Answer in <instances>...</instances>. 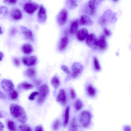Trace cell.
Wrapping results in <instances>:
<instances>
[{
	"label": "cell",
	"instance_id": "6da1fadb",
	"mask_svg": "<svg viewBox=\"0 0 131 131\" xmlns=\"http://www.w3.org/2000/svg\"><path fill=\"white\" fill-rule=\"evenodd\" d=\"M10 113L18 121L24 123L27 121V116L25 111L21 106L15 104H12L9 106Z\"/></svg>",
	"mask_w": 131,
	"mask_h": 131
},
{
	"label": "cell",
	"instance_id": "7a4b0ae2",
	"mask_svg": "<svg viewBox=\"0 0 131 131\" xmlns=\"http://www.w3.org/2000/svg\"><path fill=\"white\" fill-rule=\"evenodd\" d=\"M91 114L89 111H82L80 114L79 119L81 125L84 128L88 127L91 122Z\"/></svg>",
	"mask_w": 131,
	"mask_h": 131
},
{
	"label": "cell",
	"instance_id": "3957f363",
	"mask_svg": "<svg viewBox=\"0 0 131 131\" xmlns=\"http://www.w3.org/2000/svg\"><path fill=\"white\" fill-rule=\"evenodd\" d=\"M49 91L48 85L43 84L40 86L39 89V96L37 102L38 104H41L45 101L48 94Z\"/></svg>",
	"mask_w": 131,
	"mask_h": 131
},
{
	"label": "cell",
	"instance_id": "277c9868",
	"mask_svg": "<svg viewBox=\"0 0 131 131\" xmlns=\"http://www.w3.org/2000/svg\"><path fill=\"white\" fill-rule=\"evenodd\" d=\"M101 1L91 0L89 1L88 5L84 10V12L87 14L93 15L96 12V9Z\"/></svg>",
	"mask_w": 131,
	"mask_h": 131
},
{
	"label": "cell",
	"instance_id": "5b68a950",
	"mask_svg": "<svg viewBox=\"0 0 131 131\" xmlns=\"http://www.w3.org/2000/svg\"><path fill=\"white\" fill-rule=\"evenodd\" d=\"M98 41L96 37L93 33L88 35L86 39V43L90 47L95 49L98 47Z\"/></svg>",
	"mask_w": 131,
	"mask_h": 131
},
{
	"label": "cell",
	"instance_id": "8992f818",
	"mask_svg": "<svg viewBox=\"0 0 131 131\" xmlns=\"http://www.w3.org/2000/svg\"><path fill=\"white\" fill-rule=\"evenodd\" d=\"M68 13L65 9H62L58 14L57 20L58 23L60 25L62 26L66 23L68 19Z\"/></svg>",
	"mask_w": 131,
	"mask_h": 131
},
{
	"label": "cell",
	"instance_id": "52a82bcc",
	"mask_svg": "<svg viewBox=\"0 0 131 131\" xmlns=\"http://www.w3.org/2000/svg\"><path fill=\"white\" fill-rule=\"evenodd\" d=\"M71 68L72 72L70 74L72 78H75L81 72L83 69V66L80 63L76 62L72 64Z\"/></svg>",
	"mask_w": 131,
	"mask_h": 131
},
{
	"label": "cell",
	"instance_id": "ba28073f",
	"mask_svg": "<svg viewBox=\"0 0 131 131\" xmlns=\"http://www.w3.org/2000/svg\"><path fill=\"white\" fill-rule=\"evenodd\" d=\"M39 7L37 3L31 2L26 3L23 6L24 10L27 13L32 14Z\"/></svg>",
	"mask_w": 131,
	"mask_h": 131
},
{
	"label": "cell",
	"instance_id": "9c48e42d",
	"mask_svg": "<svg viewBox=\"0 0 131 131\" xmlns=\"http://www.w3.org/2000/svg\"><path fill=\"white\" fill-rule=\"evenodd\" d=\"M2 88L8 93L14 89V84L11 80L7 79H3L1 83Z\"/></svg>",
	"mask_w": 131,
	"mask_h": 131
},
{
	"label": "cell",
	"instance_id": "30bf717a",
	"mask_svg": "<svg viewBox=\"0 0 131 131\" xmlns=\"http://www.w3.org/2000/svg\"><path fill=\"white\" fill-rule=\"evenodd\" d=\"M22 61L24 64L26 66H32L36 64L37 58L34 56L24 57L22 58Z\"/></svg>",
	"mask_w": 131,
	"mask_h": 131
},
{
	"label": "cell",
	"instance_id": "8fae6325",
	"mask_svg": "<svg viewBox=\"0 0 131 131\" xmlns=\"http://www.w3.org/2000/svg\"><path fill=\"white\" fill-rule=\"evenodd\" d=\"M20 28L25 38L30 41H33L34 40L33 35L31 31L24 26H21Z\"/></svg>",
	"mask_w": 131,
	"mask_h": 131
},
{
	"label": "cell",
	"instance_id": "7c38bea8",
	"mask_svg": "<svg viewBox=\"0 0 131 131\" xmlns=\"http://www.w3.org/2000/svg\"><path fill=\"white\" fill-rule=\"evenodd\" d=\"M57 101L62 105L65 106L67 102V97L66 92L63 89L61 90L56 98Z\"/></svg>",
	"mask_w": 131,
	"mask_h": 131
},
{
	"label": "cell",
	"instance_id": "4fadbf2b",
	"mask_svg": "<svg viewBox=\"0 0 131 131\" xmlns=\"http://www.w3.org/2000/svg\"><path fill=\"white\" fill-rule=\"evenodd\" d=\"M47 17L46 9L43 5H41L38 14V21L39 22H44L46 20Z\"/></svg>",
	"mask_w": 131,
	"mask_h": 131
},
{
	"label": "cell",
	"instance_id": "5bb4252c",
	"mask_svg": "<svg viewBox=\"0 0 131 131\" xmlns=\"http://www.w3.org/2000/svg\"><path fill=\"white\" fill-rule=\"evenodd\" d=\"M10 15L13 20H18L20 19L22 17V14L21 11L18 8H14L10 10Z\"/></svg>",
	"mask_w": 131,
	"mask_h": 131
},
{
	"label": "cell",
	"instance_id": "9a60e30c",
	"mask_svg": "<svg viewBox=\"0 0 131 131\" xmlns=\"http://www.w3.org/2000/svg\"><path fill=\"white\" fill-rule=\"evenodd\" d=\"M79 23L81 25L91 26L93 24V22L88 16L83 15L81 16Z\"/></svg>",
	"mask_w": 131,
	"mask_h": 131
},
{
	"label": "cell",
	"instance_id": "2e32d148",
	"mask_svg": "<svg viewBox=\"0 0 131 131\" xmlns=\"http://www.w3.org/2000/svg\"><path fill=\"white\" fill-rule=\"evenodd\" d=\"M88 33L87 29L85 28H82L78 31L76 34L77 39L80 41L84 40L86 38Z\"/></svg>",
	"mask_w": 131,
	"mask_h": 131
},
{
	"label": "cell",
	"instance_id": "e0dca14e",
	"mask_svg": "<svg viewBox=\"0 0 131 131\" xmlns=\"http://www.w3.org/2000/svg\"><path fill=\"white\" fill-rule=\"evenodd\" d=\"M98 47L101 50L105 49L107 47V43L104 36H100L98 41Z\"/></svg>",
	"mask_w": 131,
	"mask_h": 131
},
{
	"label": "cell",
	"instance_id": "ac0fdd59",
	"mask_svg": "<svg viewBox=\"0 0 131 131\" xmlns=\"http://www.w3.org/2000/svg\"><path fill=\"white\" fill-rule=\"evenodd\" d=\"M69 42L68 38L63 36L61 39L58 46L59 49L60 51L64 50L67 47Z\"/></svg>",
	"mask_w": 131,
	"mask_h": 131
},
{
	"label": "cell",
	"instance_id": "d6986e66",
	"mask_svg": "<svg viewBox=\"0 0 131 131\" xmlns=\"http://www.w3.org/2000/svg\"><path fill=\"white\" fill-rule=\"evenodd\" d=\"M79 23L78 20H75L71 22L70 27V31L71 34H73L76 32L78 28Z\"/></svg>",
	"mask_w": 131,
	"mask_h": 131
},
{
	"label": "cell",
	"instance_id": "ffe728a7",
	"mask_svg": "<svg viewBox=\"0 0 131 131\" xmlns=\"http://www.w3.org/2000/svg\"><path fill=\"white\" fill-rule=\"evenodd\" d=\"M70 108V107L68 106L66 107L64 111L63 121V125L64 127L67 126L69 123Z\"/></svg>",
	"mask_w": 131,
	"mask_h": 131
},
{
	"label": "cell",
	"instance_id": "44dd1931",
	"mask_svg": "<svg viewBox=\"0 0 131 131\" xmlns=\"http://www.w3.org/2000/svg\"><path fill=\"white\" fill-rule=\"evenodd\" d=\"M22 50L24 53L28 54L32 52L33 50V48L32 46L30 44L26 43L22 46Z\"/></svg>",
	"mask_w": 131,
	"mask_h": 131
},
{
	"label": "cell",
	"instance_id": "7402d4cb",
	"mask_svg": "<svg viewBox=\"0 0 131 131\" xmlns=\"http://www.w3.org/2000/svg\"><path fill=\"white\" fill-rule=\"evenodd\" d=\"M78 127L75 119L73 118L69 126V131H78Z\"/></svg>",
	"mask_w": 131,
	"mask_h": 131
},
{
	"label": "cell",
	"instance_id": "603a6c76",
	"mask_svg": "<svg viewBox=\"0 0 131 131\" xmlns=\"http://www.w3.org/2000/svg\"><path fill=\"white\" fill-rule=\"evenodd\" d=\"M66 4L69 9H73L78 6L76 1L75 0H67L66 1Z\"/></svg>",
	"mask_w": 131,
	"mask_h": 131
},
{
	"label": "cell",
	"instance_id": "cb8c5ba5",
	"mask_svg": "<svg viewBox=\"0 0 131 131\" xmlns=\"http://www.w3.org/2000/svg\"><path fill=\"white\" fill-rule=\"evenodd\" d=\"M25 74L26 75L29 77H34L36 75V71L32 68H29L26 70Z\"/></svg>",
	"mask_w": 131,
	"mask_h": 131
},
{
	"label": "cell",
	"instance_id": "d4e9b609",
	"mask_svg": "<svg viewBox=\"0 0 131 131\" xmlns=\"http://www.w3.org/2000/svg\"><path fill=\"white\" fill-rule=\"evenodd\" d=\"M51 83L54 88L56 89L60 84L59 80L57 77H54L51 80Z\"/></svg>",
	"mask_w": 131,
	"mask_h": 131
},
{
	"label": "cell",
	"instance_id": "484cf974",
	"mask_svg": "<svg viewBox=\"0 0 131 131\" xmlns=\"http://www.w3.org/2000/svg\"><path fill=\"white\" fill-rule=\"evenodd\" d=\"M86 91L88 94L90 96H94L96 93L95 89L91 85H89L86 88Z\"/></svg>",
	"mask_w": 131,
	"mask_h": 131
},
{
	"label": "cell",
	"instance_id": "4316f807",
	"mask_svg": "<svg viewBox=\"0 0 131 131\" xmlns=\"http://www.w3.org/2000/svg\"><path fill=\"white\" fill-rule=\"evenodd\" d=\"M7 127L10 131H16V128L15 124L13 121L9 120L7 123Z\"/></svg>",
	"mask_w": 131,
	"mask_h": 131
},
{
	"label": "cell",
	"instance_id": "83f0119b",
	"mask_svg": "<svg viewBox=\"0 0 131 131\" xmlns=\"http://www.w3.org/2000/svg\"><path fill=\"white\" fill-rule=\"evenodd\" d=\"M8 94L9 97L12 100H16L18 98V93L17 91L14 89Z\"/></svg>",
	"mask_w": 131,
	"mask_h": 131
},
{
	"label": "cell",
	"instance_id": "f1b7e54d",
	"mask_svg": "<svg viewBox=\"0 0 131 131\" xmlns=\"http://www.w3.org/2000/svg\"><path fill=\"white\" fill-rule=\"evenodd\" d=\"M83 104L82 101L79 99L77 100L75 102L74 107L75 109L77 111L81 110L82 108Z\"/></svg>",
	"mask_w": 131,
	"mask_h": 131
},
{
	"label": "cell",
	"instance_id": "f546056e",
	"mask_svg": "<svg viewBox=\"0 0 131 131\" xmlns=\"http://www.w3.org/2000/svg\"><path fill=\"white\" fill-rule=\"evenodd\" d=\"M20 131H32L30 127L26 124L20 125L19 126Z\"/></svg>",
	"mask_w": 131,
	"mask_h": 131
},
{
	"label": "cell",
	"instance_id": "4dcf8cb0",
	"mask_svg": "<svg viewBox=\"0 0 131 131\" xmlns=\"http://www.w3.org/2000/svg\"><path fill=\"white\" fill-rule=\"evenodd\" d=\"M21 86L22 88L25 90L31 89L33 87L31 84L26 82L22 83L21 84Z\"/></svg>",
	"mask_w": 131,
	"mask_h": 131
},
{
	"label": "cell",
	"instance_id": "1f68e13d",
	"mask_svg": "<svg viewBox=\"0 0 131 131\" xmlns=\"http://www.w3.org/2000/svg\"><path fill=\"white\" fill-rule=\"evenodd\" d=\"M94 66L95 70L97 71L101 69L100 66L97 58L94 57L93 59Z\"/></svg>",
	"mask_w": 131,
	"mask_h": 131
},
{
	"label": "cell",
	"instance_id": "d6a6232c",
	"mask_svg": "<svg viewBox=\"0 0 131 131\" xmlns=\"http://www.w3.org/2000/svg\"><path fill=\"white\" fill-rule=\"evenodd\" d=\"M60 122L59 120H56L54 123L53 125V128L54 130H57L60 125Z\"/></svg>",
	"mask_w": 131,
	"mask_h": 131
},
{
	"label": "cell",
	"instance_id": "836d02e7",
	"mask_svg": "<svg viewBox=\"0 0 131 131\" xmlns=\"http://www.w3.org/2000/svg\"><path fill=\"white\" fill-rule=\"evenodd\" d=\"M38 94L39 93L37 92H33L29 96L28 99L30 100H34L35 96Z\"/></svg>",
	"mask_w": 131,
	"mask_h": 131
},
{
	"label": "cell",
	"instance_id": "e575fe53",
	"mask_svg": "<svg viewBox=\"0 0 131 131\" xmlns=\"http://www.w3.org/2000/svg\"><path fill=\"white\" fill-rule=\"evenodd\" d=\"M8 13V9L5 6H2L0 7V14H7Z\"/></svg>",
	"mask_w": 131,
	"mask_h": 131
},
{
	"label": "cell",
	"instance_id": "d590c367",
	"mask_svg": "<svg viewBox=\"0 0 131 131\" xmlns=\"http://www.w3.org/2000/svg\"><path fill=\"white\" fill-rule=\"evenodd\" d=\"M61 68L62 70L66 73L68 74L69 75H70V70L67 66L64 65H63L61 67Z\"/></svg>",
	"mask_w": 131,
	"mask_h": 131
},
{
	"label": "cell",
	"instance_id": "8d00e7d4",
	"mask_svg": "<svg viewBox=\"0 0 131 131\" xmlns=\"http://www.w3.org/2000/svg\"><path fill=\"white\" fill-rule=\"evenodd\" d=\"M70 95L71 99L72 100L74 99L76 97V94L73 89H71L70 91Z\"/></svg>",
	"mask_w": 131,
	"mask_h": 131
},
{
	"label": "cell",
	"instance_id": "74e56055",
	"mask_svg": "<svg viewBox=\"0 0 131 131\" xmlns=\"http://www.w3.org/2000/svg\"><path fill=\"white\" fill-rule=\"evenodd\" d=\"M122 130L123 131H131V126L127 124L124 125Z\"/></svg>",
	"mask_w": 131,
	"mask_h": 131
},
{
	"label": "cell",
	"instance_id": "f35d334b",
	"mask_svg": "<svg viewBox=\"0 0 131 131\" xmlns=\"http://www.w3.org/2000/svg\"><path fill=\"white\" fill-rule=\"evenodd\" d=\"M103 31L105 35L107 37L109 36L111 34V32L110 30L106 28H104Z\"/></svg>",
	"mask_w": 131,
	"mask_h": 131
},
{
	"label": "cell",
	"instance_id": "ab89813d",
	"mask_svg": "<svg viewBox=\"0 0 131 131\" xmlns=\"http://www.w3.org/2000/svg\"><path fill=\"white\" fill-rule=\"evenodd\" d=\"M4 1L6 3L10 5L15 4L17 2V1L15 0H5Z\"/></svg>",
	"mask_w": 131,
	"mask_h": 131
},
{
	"label": "cell",
	"instance_id": "60d3db41",
	"mask_svg": "<svg viewBox=\"0 0 131 131\" xmlns=\"http://www.w3.org/2000/svg\"><path fill=\"white\" fill-rule=\"evenodd\" d=\"M35 131H44V130L42 126L38 125L36 127Z\"/></svg>",
	"mask_w": 131,
	"mask_h": 131
},
{
	"label": "cell",
	"instance_id": "b9f144b4",
	"mask_svg": "<svg viewBox=\"0 0 131 131\" xmlns=\"http://www.w3.org/2000/svg\"><path fill=\"white\" fill-rule=\"evenodd\" d=\"M14 62L15 65L19 66L20 64L19 60L17 58H15L14 59Z\"/></svg>",
	"mask_w": 131,
	"mask_h": 131
},
{
	"label": "cell",
	"instance_id": "7bdbcfd3",
	"mask_svg": "<svg viewBox=\"0 0 131 131\" xmlns=\"http://www.w3.org/2000/svg\"><path fill=\"white\" fill-rule=\"evenodd\" d=\"M0 97L2 99H5L6 96V95L1 91L0 92Z\"/></svg>",
	"mask_w": 131,
	"mask_h": 131
},
{
	"label": "cell",
	"instance_id": "ee69618b",
	"mask_svg": "<svg viewBox=\"0 0 131 131\" xmlns=\"http://www.w3.org/2000/svg\"><path fill=\"white\" fill-rule=\"evenodd\" d=\"M41 83V82L38 80H36L34 82L36 86H38Z\"/></svg>",
	"mask_w": 131,
	"mask_h": 131
},
{
	"label": "cell",
	"instance_id": "f6af8a7d",
	"mask_svg": "<svg viewBox=\"0 0 131 131\" xmlns=\"http://www.w3.org/2000/svg\"><path fill=\"white\" fill-rule=\"evenodd\" d=\"M4 126L3 124L0 122V131H4Z\"/></svg>",
	"mask_w": 131,
	"mask_h": 131
},
{
	"label": "cell",
	"instance_id": "bcb514c9",
	"mask_svg": "<svg viewBox=\"0 0 131 131\" xmlns=\"http://www.w3.org/2000/svg\"><path fill=\"white\" fill-rule=\"evenodd\" d=\"M4 57V54L3 53L1 52H0V61H1L2 60L3 58Z\"/></svg>",
	"mask_w": 131,
	"mask_h": 131
},
{
	"label": "cell",
	"instance_id": "7dc6e473",
	"mask_svg": "<svg viewBox=\"0 0 131 131\" xmlns=\"http://www.w3.org/2000/svg\"><path fill=\"white\" fill-rule=\"evenodd\" d=\"M0 118H1L3 117V115L2 114H1V112L0 113Z\"/></svg>",
	"mask_w": 131,
	"mask_h": 131
}]
</instances>
